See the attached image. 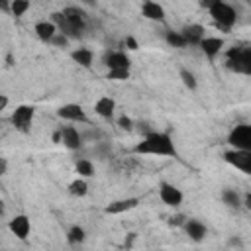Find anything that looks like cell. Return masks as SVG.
Returning <instances> with one entry per match:
<instances>
[{
    "mask_svg": "<svg viewBox=\"0 0 251 251\" xmlns=\"http://www.w3.org/2000/svg\"><path fill=\"white\" fill-rule=\"evenodd\" d=\"M137 204H139V198H135V196H133V198H122V200L110 202V204L104 208V212L116 216V214H124V212H127V210H133Z\"/></svg>",
    "mask_w": 251,
    "mask_h": 251,
    "instance_id": "5bb4252c",
    "label": "cell"
},
{
    "mask_svg": "<svg viewBox=\"0 0 251 251\" xmlns=\"http://www.w3.org/2000/svg\"><path fill=\"white\" fill-rule=\"evenodd\" d=\"M75 171L78 173V176H84V178L94 176V165L88 159H78L75 165Z\"/></svg>",
    "mask_w": 251,
    "mask_h": 251,
    "instance_id": "603a6c76",
    "label": "cell"
},
{
    "mask_svg": "<svg viewBox=\"0 0 251 251\" xmlns=\"http://www.w3.org/2000/svg\"><path fill=\"white\" fill-rule=\"evenodd\" d=\"M33 116H35L33 106L20 104V106H16V110L12 112L10 122H12V126H14V127H16L20 133H29V131H31V122H33Z\"/></svg>",
    "mask_w": 251,
    "mask_h": 251,
    "instance_id": "277c9868",
    "label": "cell"
},
{
    "mask_svg": "<svg viewBox=\"0 0 251 251\" xmlns=\"http://www.w3.org/2000/svg\"><path fill=\"white\" fill-rule=\"evenodd\" d=\"M243 206H245L247 210H251V192L245 194V198H243Z\"/></svg>",
    "mask_w": 251,
    "mask_h": 251,
    "instance_id": "d590c367",
    "label": "cell"
},
{
    "mask_svg": "<svg viewBox=\"0 0 251 251\" xmlns=\"http://www.w3.org/2000/svg\"><path fill=\"white\" fill-rule=\"evenodd\" d=\"M118 127H120V129H126V131H131V129H133V122H131V118H127V116H120V118H118Z\"/></svg>",
    "mask_w": 251,
    "mask_h": 251,
    "instance_id": "f1b7e54d",
    "label": "cell"
},
{
    "mask_svg": "<svg viewBox=\"0 0 251 251\" xmlns=\"http://www.w3.org/2000/svg\"><path fill=\"white\" fill-rule=\"evenodd\" d=\"M61 143L67 149L76 151L82 147V135L78 133V129L75 126H65V127H61Z\"/></svg>",
    "mask_w": 251,
    "mask_h": 251,
    "instance_id": "8fae6325",
    "label": "cell"
},
{
    "mask_svg": "<svg viewBox=\"0 0 251 251\" xmlns=\"http://www.w3.org/2000/svg\"><path fill=\"white\" fill-rule=\"evenodd\" d=\"M67 43H69V37L65 33H61V31H57V35L51 39V45H55V47H65Z\"/></svg>",
    "mask_w": 251,
    "mask_h": 251,
    "instance_id": "f546056e",
    "label": "cell"
},
{
    "mask_svg": "<svg viewBox=\"0 0 251 251\" xmlns=\"http://www.w3.org/2000/svg\"><path fill=\"white\" fill-rule=\"evenodd\" d=\"M71 59H73L75 63H78L80 67L90 69V67H92V61H94V55H92L90 49H86V47H78V49H75V51L71 53Z\"/></svg>",
    "mask_w": 251,
    "mask_h": 251,
    "instance_id": "ffe728a7",
    "label": "cell"
},
{
    "mask_svg": "<svg viewBox=\"0 0 251 251\" xmlns=\"http://www.w3.org/2000/svg\"><path fill=\"white\" fill-rule=\"evenodd\" d=\"M184 231L192 241H202L206 237V226L200 220H186L184 222Z\"/></svg>",
    "mask_w": 251,
    "mask_h": 251,
    "instance_id": "ac0fdd59",
    "label": "cell"
},
{
    "mask_svg": "<svg viewBox=\"0 0 251 251\" xmlns=\"http://www.w3.org/2000/svg\"><path fill=\"white\" fill-rule=\"evenodd\" d=\"M222 200H224V204H227V206H231V208H237L241 202H239V194L235 192V190H231V188H226L224 192H222Z\"/></svg>",
    "mask_w": 251,
    "mask_h": 251,
    "instance_id": "484cf974",
    "label": "cell"
},
{
    "mask_svg": "<svg viewBox=\"0 0 251 251\" xmlns=\"http://www.w3.org/2000/svg\"><path fill=\"white\" fill-rule=\"evenodd\" d=\"M124 47H126V49H129V51H135V49H137V41H135V37L127 35V37L124 39Z\"/></svg>",
    "mask_w": 251,
    "mask_h": 251,
    "instance_id": "4dcf8cb0",
    "label": "cell"
},
{
    "mask_svg": "<svg viewBox=\"0 0 251 251\" xmlns=\"http://www.w3.org/2000/svg\"><path fill=\"white\" fill-rule=\"evenodd\" d=\"M33 31H35V35L43 41V43H51V39L57 35V31H59V27L51 22V20H43V22H37L35 25H33Z\"/></svg>",
    "mask_w": 251,
    "mask_h": 251,
    "instance_id": "4fadbf2b",
    "label": "cell"
},
{
    "mask_svg": "<svg viewBox=\"0 0 251 251\" xmlns=\"http://www.w3.org/2000/svg\"><path fill=\"white\" fill-rule=\"evenodd\" d=\"M53 141H57V143H59V141H61V129H59V131H55V133H53Z\"/></svg>",
    "mask_w": 251,
    "mask_h": 251,
    "instance_id": "74e56055",
    "label": "cell"
},
{
    "mask_svg": "<svg viewBox=\"0 0 251 251\" xmlns=\"http://www.w3.org/2000/svg\"><path fill=\"white\" fill-rule=\"evenodd\" d=\"M133 153L137 155H157V157H178L176 147L173 143V137L163 131H149L143 135V139L133 147Z\"/></svg>",
    "mask_w": 251,
    "mask_h": 251,
    "instance_id": "6da1fadb",
    "label": "cell"
},
{
    "mask_svg": "<svg viewBox=\"0 0 251 251\" xmlns=\"http://www.w3.org/2000/svg\"><path fill=\"white\" fill-rule=\"evenodd\" d=\"M6 171H8V163H6V159H2V169H0V173L6 175Z\"/></svg>",
    "mask_w": 251,
    "mask_h": 251,
    "instance_id": "8d00e7d4",
    "label": "cell"
},
{
    "mask_svg": "<svg viewBox=\"0 0 251 251\" xmlns=\"http://www.w3.org/2000/svg\"><path fill=\"white\" fill-rule=\"evenodd\" d=\"M84 2H88V4H94V0H84Z\"/></svg>",
    "mask_w": 251,
    "mask_h": 251,
    "instance_id": "f35d334b",
    "label": "cell"
},
{
    "mask_svg": "<svg viewBox=\"0 0 251 251\" xmlns=\"http://www.w3.org/2000/svg\"><path fill=\"white\" fill-rule=\"evenodd\" d=\"M208 12H210V16H212V20H214L216 27H220V29H224V31L231 29V25H233V24H235V20H237L235 10H233L229 4H226L224 0H222V2H218L214 8H210Z\"/></svg>",
    "mask_w": 251,
    "mask_h": 251,
    "instance_id": "3957f363",
    "label": "cell"
},
{
    "mask_svg": "<svg viewBox=\"0 0 251 251\" xmlns=\"http://www.w3.org/2000/svg\"><path fill=\"white\" fill-rule=\"evenodd\" d=\"M63 14H65L67 22H69L73 27H76L78 31L84 27V20H86L84 10H80V8H76V6H67V8L63 10Z\"/></svg>",
    "mask_w": 251,
    "mask_h": 251,
    "instance_id": "e0dca14e",
    "label": "cell"
},
{
    "mask_svg": "<svg viewBox=\"0 0 251 251\" xmlns=\"http://www.w3.org/2000/svg\"><path fill=\"white\" fill-rule=\"evenodd\" d=\"M141 16L151 22H165V8L155 0H145L141 4Z\"/></svg>",
    "mask_w": 251,
    "mask_h": 251,
    "instance_id": "7c38bea8",
    "label": "cell"
},
{
    "mask_svg": "<svg viewBox=\"0 0 251 251\" xmlns=\"http://www.w3.org/2000/svg\"><path fill=\"white\" fill-rule=\"evenodd\" d=\"M180 80H182V84H184L188 90H196V86H198L196 76H194L188 69H180Z\"/></svg>",
    "mask_w": 251,
    "mask_h": 251,
    "instance_id": "4316f807",
    "label": "cell"
},
{
    "mask_svg": "<svg viewBox=\"0 0 251 251\" xmlns=\"http://www.w3.org/2000/svg\"><path fill=\"white\" fill-rule=\"evenodd\" d=\"M8 229H10L18 239L25 241L27 235H29V231H31V222H29V218H27L25 214H18V216H14V218L8 222Z\"/></svg>",
    "mask_w": 251,
    "mask_h": 251,
    "instance_id": "9c48e42d",
    "label": "cell"
},
{
    "mask_svg": "<svg viewBox=\"0 0 251 251\" xmlns=\"http://www.w3.org/2000/svg\"><path fill=\"white\" fill-rule=\"evenodd\" d=\"M57 116L63 118V120H67V122H73V124H75V122H76V124H86V122H88V118H86L82 106H80V104H75V102L63 104V106L57 110Z\"/></svg>",
    "mask_w": 251,
    "mask_h": 251,
    "instance_id": "52a82bcc",
    "label": "cell"
},
{
    "mask_svg": "<svg viewBox=\"0 0 251 251\" xmlns=\"http://www.w3.org/2000/svg\"><path fill=\"white\" fill-rule=\"evenodd\" d=\"M69 192H71L73 196H76V198H82V196H86V192H88V182L84 180V176H78V178H75V180L69 184Z\"/></svg>",
    "mask_w": 251,
    "mask_h": 251,
    "instance_id": "44dd1931",
    "label": "cell"
},
{
    "mask_svg": "<svg viewBox=\"0 0 251 251\" xmlns=\"http://www.w3.org/2000/svg\"><path fill=\"white\" fill-rule=\"evenodd\" d=\"M8 102H10L8 96L6 94H0V110H6L8 108Z\"/></svg>",
    "mask_w": 251,
    "mask_h": 251,
    "instance_id": "e575fe53",
    "label": "cell"
},
{
    "mask_svg": "<svg viewBox=\"0 0 251 251\" xmlns=\"http://www.w3.org/2000/svg\"><path fill=\"white\" fill-rule=\"evenodd\" d=\"M159 198L163 200V204H167V206H171V208H176V206H180L182 204V192L175 186V184H171V182H161V186H159Z\"/></svg>",
    "mask_w": 251,
    "mask_h": 251,
    "instance_id": "ba28073f",
    "label": "cell"
},
{
    "mask_svg": "<svg viewBox=\"0 0 251 251\" xmlns=\"http://www.w3.org/2000/svg\"><path fill=\"white\" fill-rule=\"evenodd\" d=\"M108 69H129V57L126 51H110L104 59Z\"/></svg>",
    "mask_w": 251,
    "mask_h": 251,
    "instance_id": "2e32d148",
    "label": "cell"
},
{
    "mask_svg": "<svg viewBox=\"0 0 251 251\" xmlns=\"http://www.w3.org/2000/svg\"><path fill=\"white\" fill-rule=\"evenodd\" d=\"M226 67L239 75H251V43L229 49Z\"/></svg>",
    "mask_w": 251,
    "mask_h": 251,
    "instance_id": "7a4b0ae2",
    "label": "cell"
},
{
    "mask_svg": "<svg viewBox=\"0 0 251 251\" xmlns=\"http://www.w3.org/2000/svg\"><path fill=\"white\" fill-rule=\"evenodd\" d=\"M108 78L110 80H127L129 69H108Z\"/></svg>",
    "mask_w": 251,
    "mask_h": 251,
    "instance_id": "83f0119b",
    "label": "cell"
},
{
    "mask_svg": "<svg viewBox=\"0 0 251 251\" xmlns=\"http://www.w3.org/2000/svg\"><path fill=\"white\" fill-rule=\"evenodd\" d=\"M224 161L229 163L231 167H235L237 171H241L245 175H251V151L231 147L229 151L224 153Z\"/></svg>",
    "mask_w": 251,
    "mask_h": 251,
    "instance_id": "5b68a950",
    "label": "cell"
},
{
    "mask_svg": "<svg viewBox=\"0 0 251 251\" xmlns=\"http://www.w3.org/2000/svg\"><path fill=\"white\" fill-rule=\"evenodd\" d=\"M247 2H251V0H247Z\"/></svg>",
    "mask_w": 251,
    "mask_h": 251,
    "instance_id": "ab89813d",
    "label": "cell"
},
{
    "mask_svg": "<svg viewBox=\"0 0 251 251\" xmlns=\"http://www.w3.org/2000/svg\"><path fill=\"white\" fill-rule=\"evenodd\" d=\"M94 112L104 118V120H110L116 112V100L110 98V96H100L96 102H94Z\"/></svg>",
    "mask_w": 251,
    "mask_h": 251,
    "instance_id": "9a60e30c",
    "label": "cell"
},
{
    "mask_svg": "<svg viewBox=\"0 0 251 251\" xmlns=\"http://www.w3.org/2000/svg\"><path fill=\"white\" fill-rule=\"evenodd\" d=\"M184 222H186V220H184V216H180V214H176V216H173V218L169 220L171 226H184Z\"/></svg>",
    "mask_w": 251,
    "mask_h": 251,
    "instance_id": "1f68e13d",
    "label": "cell"
},
{
    "mask_svg": "<svg viewBox=\"0 0 251 251\" xmlns=\"http://www.w3.org/2000/svg\"><path fill=\"white\" fill-rule=\"evenodd\" d=\"M165 39H167V43H169L171 47H176V49H182V47L188 45V41H186V37L182 35V31H167Z\"/></svg>",
    "mask_w": 251,
    "mask_h": 251,
    "instance_id": "7402d4cb",
    "label": "cell"
},
{
    "mask_svg": "<svg viewBox=\"0 0 251 251\" xmlns=\"http://www.w3.org/2000/svg\"><path fill=\"white\" fill-rule=\"evenodd\" d=\"M224 39L222 37H214V35H206L202 41H200V49H202V53L210 59V61H214L220 53H222V49H224Z\"/></svg>",
    "mask_w": 251,
    "mask_h": 251,
    "instance_id": "30bf717a",
    "label": "cell"
},
{
    "mask_svg": "<svg viewBox=\"0 0 251 251\" xmlns=\"http://www.w3.org/2000/svg\"><path fill=\"white\" fill-rule=\"evenodd\" d=\"M84 237H86V233H84V229H82L80 226H73V227L67 231V241H69L71 245H78V243H82Z\"/></svg>",
    "mask_w": 251,
    "mask_h": 251,
    "instance_id": "cb8c5ba5",
    "label": "cell"
},
{
    "mask_svg": "<svg viewBox=\"0 0 251 251\" xmlns=\"http://www.w3.org/2000/svg\"><path fill=\"white\" fill-rule=\"evenodd\" d=\"M218 2H222V0H198V4L202 6V8H206V10H210V8H214Z\"/></svg>",
    "mask_w": 251,
    "mask_h": 251,
    "instance_id": "d6a6232c",
    "label": "cell"
},
{
    "mask_svg": "<svg viewBox=\"0 0 251 251\" xmlns=\"http://www.w3.org/2000/svg\"><path fill=\"white\" fill-rule=\"evenodd\" d=\"M29 6H31L29 0H12V10H10V14L16 16V18H22V16L29 10Z\"/></svg>",
    "mask_w": 251,
    "mask_h": 251,
    "instance_id": "d4e9b609",
    "label": "cell"
},
{
    "mask_svg": "<svg viewBox=\"0 0 251 251\" xmlns=\"http://www.w3.org/2000/svg\"><path fill=\"white\" fill-rule=\"evenodd\" d=\"M182 35L186 37L188 45H200V41L206 37V35H204V27L198 25V24H190V25H186V27L182 29Z\"/></svg>",
    "mask_w": 251,
    "mask_h": 251,
    "instance_id": "d6986e66",
    "label": "cell"
},
{
    "mask_svg": "<svg viewBox=\"0 0 251 251\" xmlns=\"http://www.w3.org/2000/svg\"><path fill=\"white\" fill-rule=\"evenodd\" d=\"M0 8H2V12L10 14V10H12V0H0Z\"/></svg>",
    "mask_w": 251,
    "mask_h": 251,
    "instance_id": "836d02e7",
    "label": "cell"
},
{
    "mask_svg": "<svg viewBox=\"0 0 251 251\" xmlns=\"http://www.w3.org/2000/svg\"><path fill=\"white\" fill-rule=\"evenodd\" d=\"M227 141H229L231 147H239V149L251 151V124L235 126V127L229 131Z\"/></svg>",
    "mask_w": 251,
    "mask_h": 251,
    "instance_id": "8992f818",
    "label": "cell"
}]
</instances>
